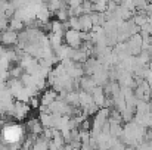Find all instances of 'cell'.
Listing matches in <instances>:
<instances>
[{
    "mask_svg": "<svg viewBox=\"0 0 152 150\" xmlns=\"http://www.w3.org/2000/svg\"><path fill=\"white\" fill-rule=\"evenodd\" d=\"M21 136H22V130H21V127H18V125H7V127L3 130V137H4V140L9 141V143L18 141V140L21 138Z\"/></svg>",
    "mask_w": 152,
    "mask_h": 150,
    "instance_id": "1",
    "label": "cell"
},
{
    "mask_svg": "<svg viewBox=\"0 0 152 150\" xmlns=\"http://www.w3.org/2000/svg\"><path fill=\"white\" fill-rule=\"evenodd\" d=\"M68 41L71 46H77L80 43V34L78 31H69L68 33Z\"/></svg>",
    "mask_w": 152,
    "mask_h": 150,
    "instance_id": "2",
    "label": "cell"
}]
</instances>
